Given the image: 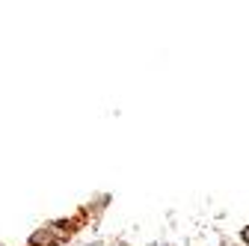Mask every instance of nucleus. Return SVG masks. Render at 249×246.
Segmentation results:
<instances>
[{"instance_id": "obj_1", "label": "nucleus", "mask_w": 249, "mask_h": 246, "mask_svg": "<svg viewBox=\"0 0 249 246\" xmlns=\"http://www.w3.org/2000/svg\"><path fill=\"white\" fill-rule=\"evenodd\" d=\"M30 243L33 246H56V237L51 231H36L33 237H30Z\"/></svg>"}, {"instance_id": "obj_2", "label": "nucleus", "mask_w": 249, "mask_h": 246, "mask_svg": "<svg viewBox=\"0 0 249 246\" xmlns=\"http://www.w3.org/2000/svg\"><path fill=\"white\" fill-rule=\"evenodd\" d=\"M243 240H246V243H249V226H246V228H243Z\"/></svg>"}]
</instances>
